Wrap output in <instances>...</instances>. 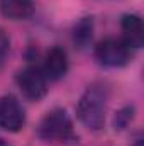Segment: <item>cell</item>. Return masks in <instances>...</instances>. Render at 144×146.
I'll list each match as a JSON object with an SVG mask.
<instances>
[{
  "label": "cell",
  "instance_id": "cell-1",
  "mask_svg": "<svg viewBox=\"0 0 144 146\" xmlns=\"http://www.w3.org/2000/svg\"><path fill=\"white\" fill-rule=\"evenodd\" d=\"M76 117L88 131H102L107 117V97L102 88L90 87L76 104Z\"/></svg>",
  "mask_w": 144,
  "mask_h": 146
},
{
  "label": "cell",
  "instance_id": "cell-2",
  "mask_svg": "<svg viewBox=\"0 0 144 146\" xmlns=\"http://www.w3.org/2000/svg\"><path fill=\"white\" fill-rule=\"evenodd\" d=\"M37 136L46 143H71L78 139L70 114L61 107L51 109L41 119L37 126Z\"/></svg>",
  "mask_w": 144,
  "mask_h": 146
},
{
  "label": "cell",
  "instance_id": "cell-3",
  "mask_svg": "<svg viewBox=\"0 0 144 146\" xmlns=\"http://www.w3.org/2000/svg\"><path fill=\"white\" fill-rule=\"evenodd\" d=\"M15 82L22 95L32 102H39L41 99H44L49 88L48 78L42 72V68H39L36 65H27L22 70H19Z\"/></svg>",
  "mask_w": 144,
  "mask_h": 146
},
{
  "label": "cell",
  "instance_id": "cell-4",
  "mask_svg": "<svg viewBox=\"0 0 144 146\" xmlns=\"http://www.w3.org/2000/svg\"><path fill=\"white\" fill-rule=\"evenodd\" d=\"M95 58L102 66L122 68L131 61L132 54H131V48L122 39L107 37L95 46Z\"/></svg>",
  "mask_w": 144,
  "mask_h": 146
},
{
  "label": "cell",
  "instance_id": "cell-5",
  "mask_svg": "<svg viewBox=\"0 0 144 146\" xmlns=\"http://www.w3.org/2000/svg\"><path fill=\"white\" fill-rule=\"evenodd\" d=\"M26 126V110L17 97L3 95L0 99V127L7 133H19Z\"/></svg>",
  "mask_w": 144,
  "mask_h": 146
},
{
  "label": "cell",
  "instance_id": "cell-6",
  "mask_svg": "<svg viewBox=\"0 0 144 146\" xmlns=\"http://www.w3.org/2000/svg\"><path fill=\"white\" fill-rule=\"evenodd\" d=\"M70 68V60L68 53L61 46H53L46 51L44 61H42V72L46 75L48 80H61Z\"/></svg>",
  "mask_w": 144,
  "mask_h": 146
},
{
  "label": "cell",
  "instance_id": "cell-7",
  "mask_svg": "<svg viewBox=\"0 0 144 146\" xmlns=\"http://www.w3.org/2000/svg\"><path fill=\"white\" fill-rule=\"evenodd\" d=\"M122 41L131 49H139L144 46V24L137 14H126L120 19Z\"/></svg>",
  "mask_w": 144,
  "mask_h": 146
},
{
  "label": "cell",
  "instance_id": "cell-8",
  "mask_svg": "<svg viewBox=\"0 0 144 146\" xmlns=\"http://www.w3.org/2000/svg\"><path fill=\"white\" fill-rule=\"evenodd\" d=\"M34 10V0H0V14L9 21H27Z\"/></svg>",
  "mask_w": 144,
  "mask_h": 146
},
{
  "label": "cell",
  "instance_id": "cell-9",
  "mask_svg": "<svg viewBox=\"0 0 144 146\" xmlns=\"http://www.w3.org/2000/svg\"><path fill=\"white\" fill-rule=\"evenodd\" d=\"M93 31H95L93 17H92V15L81 17V19L75 24V27H73L71 37H73L75 46H76V48H80V49L87 48V46L92 42V39H93Z\"/></svg>",
  "mask_w": 144,
  "mask_h": 146
},
{
  "label": "cell",
  "instance_id": "cell-10",
  "mask_svg": "<svg viewBox=\"0 0 144 146\" xmlns=\"http://www.w3.org/2000/svg\"><path fill=\"white\" fill-rule=\"evenodd\" d=\"M134 115H136V107L134 106H126L120 110H117L115 115H114V129L122 131V129L129 127V124L134 121Z\"/></svg>",
  "mask_w": 144,
  "mask_h": 146
},
{
  "label": "cell",
  "instance_id": "cell-11",
  "mask_svg": "<svg viewBox=\"0 0 144 146\" xmlns=\"http://www.w3.org/2000/svg\"><path fill=\"white\" fill-rule=\"evenodd\" d=\"M9 53H10V37L0 27V66L5 63Z\"/></svg>",
  "mask_w": 144,
  "mask_h": 146
},
{
  "label": "cell",
  "instance_id": "cell-12",
  "mask_svg": "<svg viewBox=\"0 0 144 146\" xmlns=\"http://www.w3.org/2000/svg\"><path fill=\"white\" fill-rule=\"evenodd\" d=\"M144 143V138L141 133H136V136L132 138V146H143Z\"/></svg>",
  "mask_w": 144,
  "mask_h": 146
},
{
  "label": "cell",
  "instance_id": "cell-13",
  "mask_svg": "<svg viewBox=\"0 0 144 146\" xmlns=\"http://www.w3.org/2000/svg\"><path fill=\"white\" fill-rule=\"evenodd\" d=\"M0 146H10V145H9V143L3 139V138H0Z\"/></svg>",
  "mask_w": 144,
  "mask_h": 146
}]
</instances>
